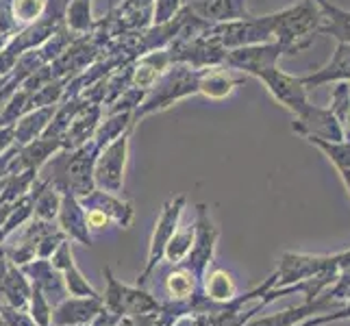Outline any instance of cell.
I'll return each mask as SVG.
<instances>
[{
	"instance_id": "1",
	"label": "cell",
	"mask_w": 350,
	"mask_h": 326,
	"mask_svg": "<svg viewBox=\"0 0 350 326\" xmlns=\"http://www.w3.org/2000/svg\"><path fill=\"white\" fill-rule=\"evenodd\" d=\"M320 24L322 11L318 9L316 0H303L296 7L274 14V33L279 38V44L287 51V55L305 51L313 42V38H316Z\"/></svg>"
},
{
	"instance_id": "2",
	"label": "cell",
	"mask_w": 350,
	"mask_h": 326,
	"mask_svg": "<svg viewBox=\"0 0 350 326\" xmlns=\"http://www.w3.org/2000/svg\"><path fill=\"white\" fill-rule=\"evenodd\" d=\"M105 276H107V283H109V289H107V296H105V309L113 313V316L122 318V316H144V313H150V311H157L159 305H157V300H152L146 292H142V289H133V287H124L120 285L113 276H111V270L107 268L105 270Z\"/></svg>"
},
{
	"instance_id": "3",
	"label": "cell",
	"mask_w": 350,
	"mask_h": 326,
	"mask_svg": "<svg viewBox=\"0 0 350 326\" xmlns=\"http://www.w3.org/2000/svg\"><path fill=\"white\" fill-rule=\"evenodd\" d=\"M294 131L305 137H320L327 141H342L344 139V128L340 120L335 118L331 109H322L316 105H307L303 111L296 113L294 120Z\"/></svg>"
},
{
	"instance_id": "4",
	"label": "cell",
	"mask_w": 350,
	"mask_h": 326,
	"mask_svg": "<svg viewBox=\"0 0 350 326\" xmlns=\"http://www.w3.org/2000/svg\"><path fill=\"white\" fill-rule=\"evenodd\" d=\"M257 77L265 83V85H268V90L272 92L274 98L279 100L283 107H287L289 111L300 113L309 105L303 81L296 79V77L285 74V72H281L276 66L270 68V70L259 72Z\"/></svg>"
},
{
	"instance_id": "5",
	"label": "cell",
	"mask_w": 350,
	"mask_h": 326,
	"mask_svg": "<svg viewBox=\"0 0 350 326\" xmlns=\"http://www.w3.org/2000/svg\"><path fill=\"white\" fill-rule=\"evenodd\" d=\"M105 309L100 296H81L62 300L53 313V322L57 326H72V324H92L96 316Z\"/></svg>"
},
{
	"instance_id": "6",
	"label": "cell",
	"mask_w": 350,
	"mask_h": 326,
	"mask_svg": "<svg viewBox=\"0 0 350 326\" xmlns=\"http://www.w3.org/2000/svg\"><path fill=\"white\" fill-rule=\"evenodd\" d=\"M180 204H183V198H176V202L167 204L165 211L161 213V220L157 224V231H154V237H152V244H150V255H148V265H146V272L142 274V279L137 281V285L142 287L146 283V276L154 270V265L161 261L163 252H165V246L170 244V239L176 231V220L180 215Z\"/></svg>"
},
{
	"instance_id": "7",
	"label": "cell",
	"mask_w": 350,
	"mask_h": 326,
	"mask_svg": "<svg viewBox=\"0 0 350 326\" xmlns=\"http://www.w3.org/2000/svg\"><path fill=\"white\" fill-rule=\"evenodd\" d=\"M300 81H303L305 87H318L329 81H350V44L340 42L333 59L327 66L320 68L316 74L303 77Z\"/></svg>"
},
{
	"instance_id": "8",
	"label": "cell",
	"mask_w": 350,
	"mask_h": 326,
	"mask_svg": "<svg viewBox=\"0 0 350 326\" xmlns=\"http://www.w3.org/2000/svg\"><path fill=\"white\" fill-rule=\"evenodd\" d=\"M287 53L281 44L274 46H261V48H248V51H235L231 55V62L239 68H244L252 74H259L263 70H270L276 66V59Z\"/></svg>"
},
{
	"instance_id": "9",
	"label": "cell",
	"mask_w": 350,
	"mask_h": 326,
	"mask_svg": "<svg viewBox=\"0 0 350 326\" xmlns=\"http://www.w3.org/2000/svg\"><path fill=\"white\" fill-rule=\"evenodd\" d=\"M27 272L33 274V285L46 296L48 303L59 305L66 298V281L46 261L31 265V268H27Z\"/></svg>"
},
{
	"instance_id": "10",
	"label": "cell",
	"mask_w": 350,
	"mask_h": 326,
	"mask_svg": "<svg viewBox=\"0 0 350 326\" xmlns=\"http://www.w3.org/2000/svg\"><path fill=\"white\" fill-rule=\"evenodd\" d=\"M55 265L57 270L64 272V281H66V287L70 294L75 296H98L96 294V289L83 279V274L77 270L75 265V259H72V250L68 244H59V250L55 255Z\"/></svg>"
},
{
	"instance_id": "11",
	"label": "cell",
	"mask_w": 350,
	"mask_h": 326,
	"mask_svg": "<svg viewBox=\"0 0 350 326\" xmlns=\"http://www.w3.org/2000/svg\"><path fill=\"white\" fill-rule=\"evenodd\" d=\"M316 3L322 11V24L318 33L333 35L340 42L350 44V11L331 5L329 0H316Z\"/></svg>"
},
{
	"instance_id": "12",
	"label": "cell",
	"mask_w": 350,
	"mask_h": 326,
	"mask_svg": "<svg viewBox=\"0 0 350 326\" xmlns=\"http://www.w3.org/2000/svg\"><path fill=\"white\" fill-rule=\"evenodd\" d=\"M322 309H327V300H318V303H307L305 307L289 309V311L279 313V316L257 320V322H252L250 326H294L298 320L307 318L309 313H313V311H322Z\"/></svg>"
},
{
	"instance_id": "13",
	"label": "cell",
	"mask_w": 350,
	"mask_h": 326,
	"mask_svg": "<svg viewBox=\"0 0 350 326\" xmlns=\"http://www.w3.org/2000/svg\"><path fill=\"white\" fill-rule=\"evenodd\" d=\"M311 144H318V146L331 157V161L335 163L337 170H348L350 167V135H344L342 141H324L320 137H307Z\"/></svg>"
},
{
	"instance_id": "14",
	"label": "cell",
	"mask_w": 350,
	"mask_h": 326,
	"mask_svg": "<svg viewBox=\"0 0 350 326\" xmlns=\"http://www.w3.org/2000/svg\"><path fill=\"white\" fill-rule=\"evenodd\" d=\"M120 150H122L120 146L111 148L109 154H107L98 165V178L105 185H109L113 189L120 185V174H122V165H124V154L120 157Z\"/></svg>"
},
{
	"instance_id": "15",
	"label": "cell",
	"mask_w": 350,
	"mask_h": 326,
	"mask_svg": "<svg viewBox=\"0 0 350 326\" xmlns=\"http://www.w3.org/2000/svg\"><path fill=\"white\" fill-rule=\"evenodd\" d=\"M165 285H167V292H170L172 298H189L191 292H194V276L191 272H185V270H174L170 276L165 279Z\"/></svg>"
},
{
	"instance_id": "16",
	"label": "cell",
	"mask_w": 350,
	"mask_h": 326,
	"mask_svg": "<svg viewBox=\"0 0 350 326\" xmlns=\"http://www.w3.org/2000/svg\"><path fill=\"white\" fill-rule=\"evenodd\" d=\"M29 305H31V311L29 316L33 318V322L38 326H51V320H53V311H51V303L46 300V296L40 292L38 287L33 285L31 289V298H29Z\"/></svg>"
},
{
	"instance_id": "17",
	"label": "cell",
	"mask_w": 350,
	"mask_h": 326,
	"mask_svg": "<svg viewBox=\"0 0 350 326\" xmlns=\"http://www.w3.org/2000/svg\"><path fill=\"white\" fill-rule=\"evenodd\" d=\"M207 289H209V296L213 300H231L235 294V285L231 281V276H228L224 270H215L211 274Z\"/></svg>"
},
{
	"instance_id": "18",
	"label": "cell",
	"mask_w": 350,
	"mask_h": 326,
	"mask_svg": "<svg viewBox=\"0 0 350 326\" xmlns=\"http://www.w3.org/2000/svg\"><path fill=\"white\" fill-rule=\"evenodd\" d=\"M189 250H191V228L185 233H180V235H172L170 244L165 246L163 255L170 259V263H178Z\"/></svg>"
},
{
	"instance_id": "19",
	"label": "cell",
	"mask_w": 350,
	"mask_h": 326,
	"mask_svg": "<svg viewBox=\"0 0 350 326\" xmlns=\"http://www.w3.org/2000/svg\"><path fill=\"white\" fill-rule=\"evenodd\" d=\"M331 111L335 113V118L340 120V124L346 120V116L350 113V90L346 83H340L333 92V105Z\"/></svg>"
},
{
	"instance_id": "20",
	"label": "cell",
	"mask_w": 350,
	"mask_h": 326,
	"mask_svg": "<svg viewBox=\"0 0 350 326\" xmlns=\"http://www.w3.org/2000/svg\"><path fill=\"white\" fill-rule=\"evenodd\" d=\"M235 83L233 81H228L224 74H211L207 81H204V85L202 90L207 92L209 96H215V98H222V96H226L228 92L233 90Z\"/></svg>"
},
{
	"instance_id": "21",
	"label": "cell",
	"mask_w": 350,
	"mask_h": 326,
	"mask_svg": "<svg viewBox=\"0 0 350 326\" xmlns=\"http://www.w3.org/2000/svg\"><path fill=\"white\" fill-rule=\"evenodd\" d=\"M57 213V198L53 194H46V198L38 204V215L40 217H53Z\"/></svg>"
},
{
	"instance_id": "22",
	"label": "cell",
	"mask_w": 350,
	"mask_h": 326,
	"mask_svg": "<svg viewBox=\"0 0 350 326\" xmlns=\"http://www.w3.org/2000/svg\"><path fill=\"white\" fill-rule=\"evenodd\" d=\"M342 318H350V307L344 309L342 313H335V316H324V318H318V320H311L309 324H303V326H313V324H322V322H329V320H342Z\"/></svg>"
},
{
	"instance_id": "23",
	"label": "cell",
	"mask_w": 350,
	"mask_h": 326,
	"mask_svg": "<svg viewBox=\"0 0 350 326\" xmlns=\"http://www.w3.org/2000/svg\"><path fill=\"white\" fill-rule=\"evenodd\" d=\"M342 128H344V135H350V113L346 116V120L342 122Z\"/></svg>"
},
{
	"instance_id": "24",
	"label": "cell",
	"mask_w": 350,
	"mask_h": 326,
	"mask_svg": "<svg viewBox=\"0 0 350 326\" xmlns=\"http://www.w3.org/2000/svg\"><path fill=\"white\" fill-rule=\"evenodd\" d=\"M342 178H344V183H346V187L350 191V167H348V170H342Z\"/></svg>"
},
{
	"instance_id": "25",
	"label": "cell",
	"mask_w": 350,
	"mask_h": 326,
	"mask_svg": "<svg viewBox=\"0 0 350 326\" xmlns=\"http://www.w3.org/2000/svg\"><path fill=\"white\" fill-rule=\"evenodd\" d=\"M0 326H5V320H3V313H0Z\"/></svg>"
},
{
	"instance_id": "26",
	"label": "cell",
	"mask_w": 350,
	"mask_h": 326,
	"mask_svg": "<svg viewBox=\"0 0 350 326\" xmlns=\"http://www.w3.org/2000/svg\"><path fill=\"white\" fill-rule=\"evenodd\" d=\"M72 326H90V324H72Z\"/></svg>"
}]
</instances>
